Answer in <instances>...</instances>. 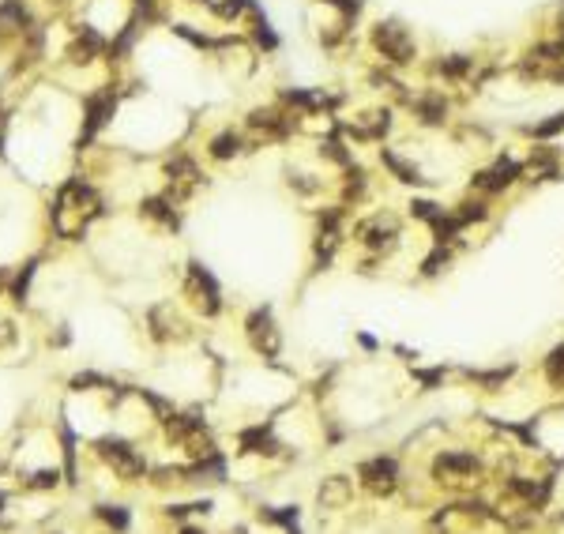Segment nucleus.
Wrapping results in <instances>:
<instances>
[{"mask_svg":"<svg viewBox=\"0 0 564 534\" xmlns=\"http://www.w3.org/2000/svg\"><path fill=\"white\" fill-rule=\"evenodd\" d=\"M98 455H102V459L113 466L117 474L124 478V482H136V478H143V474H147V463H143V455H139L136 448H128L124 440H113V437L98 440Z\"/></svg>","mask_w":564,"mask_h":534,"instance_id":"8","label":"nucleus"},{"mask_svg":"<svg viewBox=\"0 0 564 534\" xmlns=\"http://www.w3.org/2000/svg\"><path fill=\"white\" fill-rule=\"evenodd\" d=\"M245 331H248V343L256 346V354L278 357L282 335H278V328H275V320H271V309H256V312L245 320Z\"/></svg>","mask_w":564,"mask_h":534,"instance_id":"10","label":"nucleus"},{"mask_svg":"<svg viewBox=\"0 0 564 534\" xmlns=\"http://www.w3.org/2000/svg\"><path fill=\"white\" fill-rule=\"evenodd\" d=\"M113 110H117L113 91H98V94L86 98V125H83V139H91L94 132H98V128L113 117Z\"/></svg>","mask_w":564,"mask_h":534,"instance_id":"11","label":"nucleus"},{"mask_svg":"<svg viewBox=\"0 0 564 534\" xmlns=\"http://www.w3.org/2000/svg\"><path fill=\"white\" fill-rule=\"evenodd\" d=\"M482 474V459L474 452H437L432 455V478L440 485H470Z\"/></svg>","mask_w":564,"mask_h":534,"instance_id":"5","label":"nucleus"},{"mask_svg":"<svg viewBox=\"0 0 564 534\" xmlns=\"http://www.w3.org/2000/svg\"><path fill=\"white\" fill-rule=\"evenodd\" d=\"M455 211V219H459L463 226H474V222H485L489 219V196H478V192H470V196H463L459 203L451 207Z\"/></svg>","mask_w":564,"mask_h":534,"instance_id":"13","label":"nucleus"},{"mask_svg":"<svg viewBox=\"0 0 564 534\" xmlns=\"http://www.w3.org/2000/svg\"><path fill=\"white\" fill-rule=\"evenodd\" d=\"M188 293L196 298V305L203 309V316H214V312L222 309L219 282H214V275L200 264V260H192V264H188Z\"/></svg>","mask_w":564,"mask_h":534,"instance_id":"9","label":"nucleus"},{"mask_svg":"<svg viewBox=\"0 0 564 534\" xmlns=\"http://www.w3.org/2000/svg\"><path fill=\"white\" fill-rule=\"evenodd\" d=\"M241 452H259V455H275L278 440L271 437V425H252L241 433Z\"/></svg>","mask_w":564,"mask_h":534,"instance_id":"16","label":"nucleus"},{"mask_svg":"<svg viewBox=\"0 0 564 534\" xmlns=\"http://www.w3.org/2000/svg\"><path fill=\"white\" fill-rule=\"evenodd\" d=\"M91 384H105V388H110V380H105V376H98V373H79V376L72 380V388H75V391H86Z\"/></svg>","mask_w":564,"mask_h":534,"instance_id":"23","label":"nucleus"},{"mask_svg":"<svg viewBox=\"0 0 564 534\" xmlns=\"http://www.w3.org/2000/svg\"><path fill=\"white\" fill-rule=\"evenodd\" d=\"M98 516L110 523V527H117V530H128V511L124 508H117V504H102L98 508Z\"/></svg>","mask_w":564,"mask_h":534,"instance_id":"21","label":"nucleus"},{"mask_svg":"<svg viewBox=\"0 0 564 534\" xmlns=\"http://www.w3.org/2000/svg\"><path fill=\"white\" fill-rule=\"evenodd\" d=\"M256 0H219L214 4V12H219L222 19H237V15H245V12H256Z\"/></svg>","mask_w":564,"mask_h":534,"instance_id":"20","label":"nucleus"},{"mask_svg":"<svg viewBox=\"0 0 564 534\" xmlns=\"http://www.w3.org/2000/svg\"><path fill=\"white\" fill-rule=\"evenodd\" d=\"M30 485H38V489L57 485V471H38V474H34V482H30Z\"/></svg>","mask_w":564,"mask_h":534,"instance_id":"25","label":"nucleus"},{"mask_svg":"<svg viewBox=\"0 0 564 534\" xmlns=\"http://www.w3.org/2000/svg\"><path fill=\"white\" fill-rule=\"evenodd\" d=\"M376 158H380V166L392 173V177L399 181V184H410V189H432V177H425L421 173V166L410 155H403L399 147H392V144H380V151H376Z\"/></svg>","mask_w":564,"mask_h":534,"instance_id":"7","label":"nucleus"},{"mask_svg":"<svg viewBox=\"0 0 564 534\" xmlns=\"http://www.w3.org/2000/svg\"><path fill=\"white\" fill-rule=\"evenodd\" d=\"M414 380H418L425 391H432V388L444 380V365H437V369H414Z\"/></svg>","mask_w":564,"mask_h":534,"instance_id":"22","label":"nucleus"},{"mask_svg":"<svg viewBox=\"0 0 564 534\" xmlns=\"http://www.w3.org/2000/svg\"><path fill=\"white\" fill-rule=\"evenodd\" d=\"M30 275H34V264H27V267H23V275H19V279H15V290H12V293H15V301H23V298H27V286H30Z\"/></svg>","mask_w":564,"mask_h":534,"instance_id":"24","label":"nucleus"},{"mask_svg":"<svg viewBox=\"0 0 564 534\" xmlns=\"http://www.w3.org/2000/svg\"><path fill=\"white\" fill-rule=\"evenodd\" d=\"M406 207H410V219H414V222H425V226H432L444 211H448V207H444L440 200H432V196H414Z\"/></svg>","mask_w":564,"mask_h":534,"instance_id":"17","label":"nucleus"},{"mask_svg":"<svg viewBox=\"0 0 564 534\" xmlns=\"http://www.w3.org/2000/svg\"><path fill=\"white\" fill-rule=\"evenodd\" d=\"M527 181V166H523V158H515L512 151H496L489 166H482V170H474L470 173V192H478V196H504V192H512L515 184H523Z\"/></svg>","mask_w":564,"mask_h":534,"instance_id":"2","label":"nucleus"},{"mask_svg":"<svg viewBox=\"0 0 564 534\" xmlns=\"http://www.w3.org/2000/svg\"><path fill=\"white\" fill-rule=\"evenodd\" d=\"M448 264H451V245H432V253L421 260V275L432 279V275H440Z\"/></svg>","mask_w":564,"mask_h":534,"instance_id":"19","label":"nucleus"},{"mask_svg":"<svg viewBox=\"0 0 564 534\" xmlns=\"http://www.w3.org/2000/svg\"><path fill=\"white\" fill-rule=\"evenodd\" d=\"M350 500H354V482H350V478L331 474V478H323V482H320V508L339 511V508L350 504Z\"/></svg>","mask_w":564,"mask_h":534,"instance_id":"12","label":"nucleus"},{"mask_svg":"<svg viewBox=\"0 0 564 534\" xmlns=\"http://www.w3.org/2000/svg\"><path fill=\"white\" fill-rule=\"evenodd\" d=\"M403 237V222H399L395 211H373L368 219H361L354 226V241L373 256H387Z\"/></svg>","mask_w":564,"mask_h":534,"instance_id":"3","label":"nucleus"},{"mask_svg":"<svg viewBox=\"0 0 564 534\" xmlns=\"http://www.w3.org/2000/svg\"><path fill=\"white\" fill-rule=\"evenodd\" d=\"M357 482H361L373 497H392L399 485V459L395 455H368L357 463Z\"/></svg>","mask_w":564,"mask_h":534,"instance_id":"6","label":"nucleus"},{"mask_svg":"<svg viewBox=\"0 0 564 534\" xmlns=\"http://www.w3.org/2000/svg\"><path fill=\"white\" fill-rule=\"evenodd\" d=\"M368 49L373 57L384 64V68H395V72H406L421 61V46H418V34L410 30L399 15H384L368 27Z\"/></svg>","mask_w":564,"mask_h":534,"instance_id":"1","label":"nucleus"},{"mask_svg":"<svg viewBox=\"0 0 564 534\" xmlns=\"http://www.w3.org/2000/svg\"><path fill=\"white\" fill-rule=\"evenodd\" d=\"M406 110H410V121L418 128H448L451 121V94L444 87L429 83V87H418L414 94L406 98Z\"/></svg>","mask_w":564,"mask_h":534,"instance_id":"4","label":"nucleus"},{"mask_svg":"<svg viewBox=\"0 0 564 534\" xmlns=\"http://www.w3.org/2000/svg\"><path fill=\"white\" fill-rule=\"evenodd\" d=\"M181 534H203V530H196V527H184Z\"/></svg>","mask_w":564,"mask_h":534,"instance_id":"27","label":"nucleus"},{"mask_svg":"<svg viewBox=\"0 0 564 534\" xmlns=\"http://www.w3.org/2000/svg\"><path fill=\"white\" fill-rule=\"evenodd\" d=\"M252 38H256V46L264 49V53H275V49L282 46V42H278V34H275V30H271V23H267V15L259 12V8H256V12H252Z\"/></svg>","mask_w":564,"mask_h":534,"instance_id":"18","label":"nucleus"},{"mask_svg":"<svg viewBox=\"0 0 564 534\" xmlns=\"http://www.w3.org/2000/svg\"><path fill=\"white\" fill-rule=\"evenodd\" d=\"M357 346H361V350H376V346H380V343H376V339H373V335H365V331H357Z\"/></svg>","mask_w":564,"mask_h":534,"instance_id":"26","label":"nucleus"},{"mask_svg":"<svg viewBox=\"0 0 564 534\" xmlns=\"http://www.w3.org/2000/svg\"><path fill=\"white\" fill-rule=\"evenodd\" d=\"M523 136H530V144H553L557 136H564V110L549 113L546 121L523 125Z\"/></svg>","mask_w":564,"mask_h":534,"instance_id":"14","label":"nucleus"},{"mask_svg":"<svg viewBox=\"0 0 564 534\" xmlns=\"http://www.w3.org/2000/svg\"><path fill=\"white\" fill-rule=\"evenodd\" d=\"M241 147H245V139H241V132H233V128H226V132H219L207 144V155L214 158V162H230V158H237L241 155Z\"/></svg>","mask_w":564,"mask_h":534,"instance_id":"15","label":"nucleus"}]
</instances>
